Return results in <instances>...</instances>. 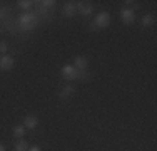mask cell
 Returning <instances> with one entry per match:
<instances>
[{
	"mask_svg": "<svg viewBox=\"0 0 157 151\" xmlns=\"http://www.w3.org/2000/svg\"><path fill=\"white\" fill-rule=\"evenodd\" d=\"M37 124H39V118H37V116H25L24 118L25 129H35Z\"/></svg>",
	"mask_w": 157,
	"mask_h": 151,
	"instance_id": "cell-6",
	"label": "cell"
},
{
	"mask_svg": "<svg viewBox=\"0 0 157 151\" xmlns=\"http://www.w3.org/2000/svg\"><path fill=\"white\" fill-rule=\"evenodd\" d=\"M37 22H39V17L32 12H24L18 17V25L24 30H32L37 25Z\"/></svg>",
	"mask_w": 157,
	"mask_h": 151,
	"instance_id": "cell-1",
	"label": "cell"
},
{
	"mask_svg": "<svg viewBox=\"0 0 157 151\" xmlns=\"http://www.w3.org/2000/svg\"><path fill=\"white\" fill-rule=\"evenodd\" d=\"M29 151H40V148H39V146H30Z\"/></svg>",
	"mask_w": 157,
	"mask_h": 151,
	"instance_id": "cell-18",
	"label": "cell"
},
{
	"mask_svg": "<svg viewBox=\"0 0 157 151\" xmlns=\"http://www.w3.org/2000/svg\"><path fill=\"white\" fill-rule=\"evenodd\" d=\"M109 24H110V15L107 12H100L95 17V24L94 25L97 29H105V27H109Z\"/></svg>",
	"mask_w": 157,
	"mask_h": 151,
	"instance_id": "cell-3",
	"label": "cell"
},
{
	"mask_svg": "<svg viewBox=\"0 0 157 151\" xmlns=\"http://www.w3.org/2000/svg\"><path fill=\"white\" fill-rule=\"evenodd\" d=\"M121 18H122L124 24L130 25V24H134V20H136V14H134L132 9H122L121 10Z\"/></svg>",
	"mask_w": 157,
	"mask_h": 151,
	"instance_id": "cell-4",
	"label": "cell"
},
{
	"mask_svg": "<svg viewBox=\"0 0 157 151\" xmlns=\"http://www.w3.org/2000/svg\"><path fill=\"white\" fill-rule=\"evenodd\" d=\"M89 66L87 59L84 57V55H78V57H75V64H74V67H75L77 71H85Z\"/></svg>",
	"mask_w": 157,
	"mask_h": 151,
	"instance_id": "cell-7",
	"label": "cell"
},
{
	"mask_svg": "<svg viewBox=\"0 0 157 151\" xmlns=\"http://www.w3.org/2000/svg\"><path fill=\"white\" fill-rule=\"evenodd\" d=\"M0 151H5V146L3 145H0Z\"/></svg>",
	"mask_w": 157,
	"mask_h": 151,
	"instance_id": "cell-19",
	"label": "cell"
},
{
	"mask_svg": "<svg viewBox=\"0 0 157 151\" xmlns=\"http://www.w3.org/2000/svg\"><path fill=\"white\" fill-rule=\"evenodd\" d=\"M24 134H25V126L24 124L13 128V136H15V138H24Z\"/></svg>",
	"mask_w": 157,
	"mask_h": 151,
	"instance_id": "cell-11",
	"label": "cell"
},
{
	"mask_svg": "<svg viewBox=\"0 0 157 151\" xmlns=\"http://www.w3.org/2000/svg\"><path fill=\"white\" fill-rule=\"evenodd\" d=\"M62 76H63V79L65 81H77L78 79V76H80V71H77L74 66H63L62 67Z\"/></svg>",
	"mask_w": 157,
	"mask_h": 151,
	"instance_id": "cell-2",
	"label": "cell"
},
{
	"mask_svg": "<svg viewBox=\"0 0 157 151\" xmlns=\"http://www.w3.org/2000/svg\"><path fill=\"white\" fill-rule=\"evenodd\" d=\"M77 12V5L74 2H69L65 3V7H63V14H65V17H74Z\"/></svg>",
	"mask_w": 157,
	"mask_h": 151,
	"instance_id": "cell-8",
	"label": "cell"
},
{
	"mask_svg": "<svg viewBox=\"0 0 157 151\" xmlns=\"http://www.w3.org/2000/svg\"><path fill=\"white\" fill-rule=\"evenodd\" d=\"M152 24H154V15H144L142 17V25L144 27H151Z\"/></svg>",
	"mask_w": 157,
	"mask_h": 151,
	"instance_id": "cell-12",
	"label": "cell"
},
{
	"mask_svg": "<svg viewBox=\"0 0 157 151\" xmlns=\"http://www.w3.org/2000/svg\"><path fill=\"white\" fill-rule=\"evenodd\" d=\"M7 15V9H3V7H0V17H5Z\"/></svg>",
	"mask_w": 157,
	"mask_h": 151,
	"instance_id": "cell-17",
	"label": "cell"
},
{
	"mask_svg": "<svg viewBox=\"0 0 157 151\" xmlns=\"http://www.w3.org/2000/svg\"><path fill=\"white\" fill-rule=\"evenodd\" d=\"M13 64H15V60H13L12 55H2L0 57V69L2 71H10L13 67Z\"/></svg>",
	"mask_w": 157,
	"mask_h": 151,
	"instance_id": "cell-5",
	"label": "cell"
},
{
	"mask_svg": "<svg viewBox=\"0 0 157 151\" xmlns=\"http://www.w3.org/2000/svg\"><path fill=\"white\" fill-rule=\"evenodd\" d=\"M15 151H29V145H27V141H24V139L17 141V145H15Z\"/></svg>",
	"mask_w": 157,
	"mask_h": 151,
	"instance_id": "cell-13",
	"label": "cell"
},
{
	"mask_svg": "<svg viewBox=\"0 0 157 151\" xmlns=\"http://www.w3.org/2000/svg\"><path fill=\"white\" fill-rule=\"evenodd\" d=\"M40 7H44V9H54L55 2L54 0H44V2H40Z\"/></svg>",
	"mask_w": 157,
	"mask_h": 151,
	"instance_id": "cell-15",
	"label": "cell"
},
{
	"mask_svg": "<svg viewBox=\"0 0 157 151\" xmlns=\"http://www.w3.org/2000/svg\"><path fill=\"white\" fill-rule=\"evenodd\" d=\"M77 9L80 10L82 15H92L94 14V7H92V3H78Z\"/></svg>",
	"mask_w": 157,
	"mask_h": 151,
	"instance_id": "cell-9",
	"label": "cell"
},
{
	"mask_svg": "<svg viewBox=\"0 0 157 151\" xmlns=\"http://www.w3.org/2000/svg\"><path fill=\"white\" fill-rule=\"evenodd\" d=\"M72 92H74V88H72L70 84H67L65 88H63V89L60 91V99H67V97H69Z\"/></svg>",
	"mask_w": 157,
	"mask_h": 151,
	"instance_id": "cell-10",
	"label": "cell"
},
{
	"mask_svg": "<svg viewBox=\"0 0 157 151\" xmlns=\"http://www.w3.org/2000/svg\"><path fill=\"white\" fill-rule=\"evenodd\" d=\"M32 3L33 2H30V0H20V2H18V7H20V9H24V10H29L32 7Z\"/></svg>",
	"mask_w": 157,
	"mask_h": 151,
	"instance_id": "cell-14",
	"label": "cell"
},
{
	"mask_svg": "<svg viewBox=\"0 0 157 151\" xmlns=\"http://www.w3.org/2000/svg\"><path fill=\"white\" fill-rule=\"evenodd\" d=\"M0 52H7V42H3V40H0Z\"/></svg>",
	"mask_w": 157,
	"mask_h": 151,
	"instance_id": "cell-16",
	"label": "cell"
}]
</instances>
